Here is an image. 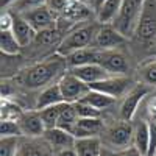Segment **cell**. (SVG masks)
<instances>
[{"instance_id": "1", "label": "cell", "mask_w": 156, "mask_h": 156, "mask_svg": "<svg viewBox=\"0 0 156 156\" xmlns=\"http://www.w3.org/2000/svg\"><path fill=\"white\" fill-rule=\"evenodd\" d=\"M95 28L92 25H84V27H80L73 31H70L62 41L58 44L56 47V53L59 56L67 58L70 53L87 47L89 44H92L94 41V36H95Z\"/></svg>"}, {"instance_id": "2", "label": "cell", "mask_w": 156, "mask_h": 156, "mask_svg": "<svg viewBox=\"0 0 156 156\" xmlns=\"http://www.w3.org/2000/svg\"><path fill=\"white\" fill-rule=\"evenodd\" d=\"M59 70H61V61H58V59L39 62L36 66L30 67L28 70H25L23 84L30 89L41 87V86L47 84Z\"/></svg>"}, {"instance_id": "3", "label": "cell", "mask_w": 156, "mask_h": 156, "mask_svg": "<svg viewBox=\"0 0 156 156\" xmlns=\"http://www.w3.org/2000/svg\"><path fill=\"white\" fill-rule=\"evenodd\" d=\"M134 30L140 41H150L156 36V0H144Z\"/></svg>"}, {"instance_id": "4", "label": "cell", "mask_w": 156, "mask_h": 156, "mask_svg": "<svg viewBox=\"0 0 156 156\" xmlns=\"http://www.w3.org/2000/svg\"><path fill=\"white\" fill-rule=\"evenodd\" d=\"M142 5H144V0H123L122 9L117 19L114 20L115 28L120 33L126 34L133 27L136 28V23L142 11Z\"/></svg>"}, {"instance_id": "5", "label": "cell", "mask_w": 156, "mask_h": 156, "mask_svg": "<svg viewBox=\"0 0 156 156\" xmlns=\"http://www.w3.org/2000/svg\"><path fill=\"white\" fill-rule=\"evenodd\" d=\"M133 137H134V126H131L129 122L122 120L120 123L112 125L106 131V142H108L106 145L117 151L131 145Z\"/></svg>"}, {"instance_id": "6", "label": "cell", "mask_w": 156, "mask_h": 156, "mask_svg": "<svg viewBox=\"0 0 156 156\" xmlns=\"http://www.w3.org/2000/svg\"><path fill=\"white\" fill-rule=\"evenodd\" d=\"M19 14L27 20L36 31L55 27V22H56V17H55L56 14L47 6V3L41 5V6H36V8H31V9H27L23 12H19Z\"/></svg>"}, {"instance_id": "7", "label": "cell", "mask_w": 156, "mask_h": 156, "mask_svg": "<svg viewBox=\"0 0 156 156\" xmlns=\"http://www.w3.org/2000/svg\"><path fill=\"white\" fill-rule=\"evenodd\" d=\"M59 87H61V92H62L64 100L69 101V103H73L76 100H80L89 90V86L84 81H81L78 76H75L70 70L66 75L61 76Z\"/></svg>"}, {"instance_id": "8", "label": "cell", "mask_w": 156, "mask_h": 156, "mask_svg": "<svg viewBox=\"0 0 156 156\" xmlns=\"http://www.w3.org/2000/svg\"><path fill=\"white\" fill-rule=\"evenodd\" d=\"M129 83L131 81H129L125 75H111L109 78H105V80L97 81V83H90L87 86H89V89L100 90L103 94H108V95L117 98V97L125 94V90L128 89Z\"/></svg>"}, {"instance_id": "9", "label": "cell", "mask_w": 156, "mask_h": 156, "mask_svg": "<svg viewBox=\"0 0 156 156\" xmlns=\"http://www.w3.org/2000/svg\"><path fill=\"white\" fill-rule=\"evenodd\" d=\"M125 42V34L120 33L117 28L108 27V25H103L95 31L92 45L98 50H111L115 48Z\"/></svg>"}, {"instance_id": "10", "label": "cell", "mask_w": 156, "mask_h": 156, "mask_svg": "<svg viewBox=\"0 0 156 156\" xmlns=\"http://www.w3.org/2000/svg\"><path fill=\"white\" fill-rule=\"evenodd\" d=\"M98 64L103 66L112 75H125L128 70V62L122 53L115 50H100Z\"/></svg>"}, {"instance_id": "11", "label": "cell", "mask_w": 156, "mask_h": 156, "mask_svg": "<svg viewBox=\"0 0 156 156\" xmlns=\"http://www.w3.org/2000/svg\"><path fill=\"white\" fill-rule=\"evenodd\" d=\"M70 72L78 76L81 81H84L86 84L90 83H97L101 81L105 78H109L112 73H109L103 66H100L98 62H90V64H83V66H75L70 67Z\"/></svg>"}, {"instance_id": "12", "label": "cell", "mask_w": 156, "mask_h": 156, "mask_svg": "<svg viewBox=\"0 0 156 156\" xmlns=\"http://www.w3.org/2000/svg\"><path fill=\"white\" fill-rule=\"evenodd\" d=\"M101 131H103V122L100 117H80L72 129V134L75 136V139L100 137Z\"/></svg>"}, {"instance_id": "13", "label": "cell", "mask_w": 156, "mask_h": 156, "mask_svg": "<svg viewBox=\"0 0 156 156\" xmlns=\"http://www.w3.org/2000/svg\"><path fill=\"white\" fill-rule=\"evenodd\" d=\"M19 125L23 136H30V137H39L44 136L45 133V125L42 122V117L39 114V111H33V112H25L19 117Z\"/></svg>"}, {"instance_id": "14", "label": "cell", "mask_w": 156, "mask_h": 156, "mask_svg": "<svg viewBox=\"0 0 156 156\" xmlns=\"http://www.w3.org/2000/svg\"><path fill=\"white\" fill-rule=\"evenodd\" d=\"M44 139H45L47 144L51 147V150H53V151L75 145V136L72 133L66 131V129L58 128V126L47 128L45 133H44Z\"/></svg>"}, {"instance_id": "15", "label": "cell", "mask_w": 156, "mask_h": 156, "mask_svg": "<svg viewBox=\"0 0 156 156\" xmlns=\"http://www.w3.org/2000/svg\"><path fill=\"white\" fill-rule=\"evenodd\" d=\"M145 95H147V89L144 86L134 87L131 92L125 97L122 106H120V119L125 120V122H131L136 111H137V106H139L140 100Z\"/></svg>"}, {"instance_id": "16", "label": "cell", "mask_w": 156, "mask_h": 156, "mask_svg": "<svg viewBox=\"0 0 156 156\" xmlns=\"http://www.w3.org/2000/svg\"><path fill=\"white\" fill-rule=\"evenodd\" d=\"M11 31L14 33L16 39L19 41V44H20L22 47L28 45L31 41H34V37H36V30H34L20 14H17V16L14 17V22H12Z\"/></svg>"}, {"instance_id": "17", "label": "cell", "mask_w": 156, "mask_h": 156, "mask_svg": "<svg viewBox=\"0 0 156 156\" xmlns=\"http://www.w3.org/2000/svg\"><path fill=\"white\" fill-rule=\"evenodd\" d=\"M62 101H66V100L62 97L59 83H56V84H51V86L45 87L39 94V97L36 100V109L41 111L47 106H53V105H58V103H62Z\"/></svg>"}, {"instance_id": "18", "label": "cell", "mask_w": 156, "mask_h": 156, "mask_svg": "<svg viewBox=\"0 0 156 156\" xmlns=\"http://www.w3.org/2000/svg\"><path fill=\"white\" fill-rule=\"evenodd\" d=\"M98 56H100V50L95 48V47H84V48H80L70 53L67 56V62L70 67H75V66H83V64H90V62H98Z\"/></svg>"}, {"instance_id": "19", "label": "cell", "mask_w": 156, "mask_h": 156, "mask_svg": "<svg viewBox=\"0 0 156 156\" xmlns=\"http://www.w3.org/2000/svg\"><path fill=\"white\" fill-rule=\"evenodd\" d=\"M122 5H123V0H106L97 11V20L101 25H108L114 22L122 9Z\"/></svg>"}, {"instance_id": "20", "label": "cell", "mask_w": 156, "mask_h": 156, "mask_svg": "<svg viewBox=\"0 0 156 156\" xmlns=\"http://www.w3.org/2000/svg\"><path fill=\"white\" fill-rule=\"evenodd\" d=\"M73 147L78 156H100L103 144L100 137H83V139H75Z\"/></svg>"}, {"instance_id": "21", "label": "cell", "mask_w": 156, "mask_h": 156, "mask_svg": "<svg viewBox=\"0 0 156 156\" xmlns=\"http://www.w3.org/2000/svg\"><path fill=\"white\" fill-rule=\"evenodd\" d=\"M134 147L140 151L142 156H148V148H150V125L144 120H140L134 126Z\"/></svg>"}, {"instance_id": "22", "label": "cell", "mask_w": 156, "mask_h": 156, "mask_svg": "<svg viewBox=\"0 0 156 156\" xmlns=\"http://www.w3.org/2000/svg\"><path fill=\"white\" fill-rule=\"evenodd\" d=\"M78 119H80V117H78V114H76V109L73 106V103L64 101L62 109H61L59 117H58V122H56V126L72 133V129H73L75 123L78 122Z\"/></svg>"}, {"instance_id": "23", "label": "cell", "mask_w": 156, "mask_h": 156, "mask_svg": "<svg viewBox=\"0 0 156 156\" xmlns=\"http://www.w3.org/2000/svg\"><path fill=\"white\" fill-rule=\"evenodd\" d=\"M80 100L89 103L90 106H94L98 111H103V109L109 108L112 103L115 101L114 97H111L108 94H103V92H100V90H94V89H89Z\"/></svg>"}, {"instance_id": "24", "label": "cell", "mask_w": 156, "mask_h": 156, "mask_svg": "<svg viewBox=\"0 0 156 156\" xmlns=\"http://www.w3.org/2000/svg\"><path fill=\"white\" fill-rule=\"evenodd\" d=\"M22 45L19 44V41L16 39L14 33L11 30L2 31L0 33V50L5 55H17L20 51Z\"/></svg>"}, {"instance_id": "25", "label": "cell", "mask_w": 156, "mask_h": 156, "mask_svg": "<svg viewBox=\"0 0 156 156\" xmlns=\"http://www.w3.org/2000/svg\"><path fill=\"white\" fill-rule=\"evenodd\" d=\"M62 16L66 19H69L70 22H80V20H84L90 16V9L83 2H80V0H73L72 5L67 8V11Z\"/></svg>"}, {"instance_id": "26", "label": "cell", "mask_w": 156, "mask_h": 156, "mask_svg": "<svg viewBox=\"0 0 156 156\" xmlns=\"http://www.w3.org/2000/svg\"><path fill=\"white\" fill-rule=\"evenodd\" d=\"M34 41L41 45H53V44H59L61 39V31L55 27H50L41 31H36V37Z\"/></svg>"}, {"instance_id": "27", "label": "cell", "mask_w": 156, "mask_h": 156, "mask_svg": "<svg viewBox=\"0 0 156 156\" xmlns=\"http://www.w3.org/2000/svg\"><path fill=\"white\" fill-rule=\"evenodd\" d=\"M62 105H64V101L62 103H58V105H53V106H47V108L39 111L45 128H55L56 126V122H58L59 112L62 109Z\"/></svg>"}, {"instance_id": "28", "label": "cell", "mask_w": 156, "mask_h": 156, "mask_svg": "<svg viewBox=\"0 0 156 156\" xmlns=\"http://www.w3.org/2000/svg\"><path fill=\"white\" fill-rule=\"evenodd\" d=\"M0 134L2 137H19L23 136L19 120H12L9 117H2V125H0Z\"/></svg>"}, {"instance_id": "29", "label": "cell", "mask_w": 156, "mask_h": 156, "mask_svg": "<svg viewBox=\"0 0 156 156\" xmlns=\"http://www.w3.org/2000/svg\"><path fill=\"white\" fill-rule=\"evenodd\" d=\"M19 153V142L17 137H2L0 142V156H17Z\"/></svg>"}, {"instance_id": "30", "label": "cell", "mask_w": 156, "mask_h": 156, "mask_svg": "<svg viewBox=\"0 0 156 156\" xmlns=\"http://www.w3.org/2000/svg\"><path fill=\"white\" fill-rule=\"evenodd\" d=\"M73 106L76 109L78 117H100V111L95 109L94 106H90L89 103L83 101V100L73 101Z\"/></svg>"}, {"instance_id": "31", "label": "cell", "mask_w": 156, "mask_h": 156, "mask_svg": "<svg viewBox=\"0 0 156 156\" xmlns=\"http://www.w3.org/2000/svg\"><path fill=\"white\" fill-rule=\"evenodd\" d=\"M140 75L144 83L150 86H156V61H150L140 67Z\"/></svg>"}, {"instance_id": "32", "label": "cell", "mask_w": 156, "mask_h": 156, "mask_svg": "<svg viewBox=\"0 0 156 156\" xmlns=\"http://www.w3.org/2000/svg\"><path fill=\"white\" fill-rule=\"evenodd\" d=\"M73 0H47V6L55 12V14H64L67 8L72 5Z\"/></svg>"}, {"instance_id": "33", "label": "cell", "mask_w": 156, "mask_h": 156, "mask_svg": "<svg viewBox=\"0 0 156 156\" xmlns=\"http://www.w3.org/2000/svg\"><path fill=\"white\" fill-rule=\"evenodd\" d=\"M17 156H48V154L37 145H23L22 148H19Z\"/></svg>"}, {"instance_id": "34", "label": "cell", "mask_w": 156, "mask_h": 156, "mask_svg": "<svg viewBox=\"0 0 156 156\" xmlns=\"http://www.w3.org/2000/svg\"><path fill=\"white\" fill-rule=\"evenodd\" d=\"M45 3H47V0H17L14 5L19 8V12H23L27 9L41 6V5H45Z\"/></svg>"}, {"instance_id": "35", "label": "cell", "mask_w": 156, "mask_h": 156, "mask_svg": "<svg viewBox=\"0 0 156 156\" xmlns=\"http://www.w3.org/2000/svg\"><path fill=\"white\" fill-rule=\"evenodd\" d=\"M150 148H148V156L156 154V120H151L150 123Z\"/></svg>"}, {"instance_id": "36", "label": "cell", "mask_w": 156, "mask_h": 156, "mask_svg": "<svg viewBox=\"0 0 156 156\" xmlns=\"http://www.w3.org/2000/svg\"><path fill=\"white\" fill-rule=\"evenodd\" d=\"M12 22H14V16H11L9 12H2V17H0V30L2 31L11 30Z\"/></svg>"}, {"instance_id": "37", "label": "cell", "mask_w": 156, "mask_h": 156, "mask_svg": "<svg viewBox=\"0 0 156 156\" xmlns=\"http://www.w3.org/2000/svg\"><path fill=\"white\" fill-rule=\"evenodd\" d=\"M115 153H117V156H142L140 151H139L134 145H129V147H126V148L117 150Z\"/></svg>"}, {"instance_id": "38", "label": "cell", "mask_w": 156, "mask_h": 156, "mask_svg": "<svg viewBox=\"0 0 156 156\" xmlns=\"http://www.w3.org/2000/svg\"><path fill=\"white\" fill-rule=\"evenodd\" d=\"M51 156H78L75 147H67V148H62V150H56L51 153Z\"/></svg>"}, {"instance_id": "39", "label": "cell", "mask_w": 156, "mask_h": 156, "mask_svg": "<svg viewBox=\"0 0 156 156\" xmlns=\"http://www.w3.org/2000/svg\"><path fill=\"white\" fill-rule=\"evenodd\" d=\"M100 156H117V153H115V150H112L111 147L103 145V147H101V153H100Z\"/></svg>"}, {"instance_id": "40", "label": "cell", "mask_w": 156, "mask_h": 156, "mask_svg": "<svg viewBox=\"0 0 156 156\" xmlns=\"http://www.w3.org/2000/svg\"><path fill=\"white\" fill-rule=\"evenodd\" d=\"M16 2L17 0H0V5H2V9H3V8H8L11 5H14Z\"/></svg>"}, {"instance_id": "41", "label": "cell", "mask_w": 156, "mask_h": 156, "mask_svg": "<svg viewBox=\"0 0 156 156\" xmlns=\"http://www.w3.org/2000/svg\"><path fill=\"white\" fill-rule=\"evenodd\" d=\"M150 112H151V115H154L156 117V98H153L151 101H150Z\"/></svg>"}, {"instance_id": "42", "label": "cell", "mask_w": 156, "mask_h": 156, "mask_svg": "<svg viewBox=\"0 0 156 156\" xmlns=\"http://www.w3.org/2000/svg\"><path fill=\"white\" fill-rule=\"evenodd\" d=\"M106 2V0H92V5H94V9L95 11H98V8L103 5V3H105Z\"/></svg>"}, {"instance_id": "43", "label": "cell", "mask_w": 156, "mask_h": 156, "mask_svg": "<svg viewBox=\"0 0 156 156\" xmlns=\"http://www.w3.org/2000/svg\"><path fill=\"white\" fill-rule=\"evenodd\" d=\"M154 156H156V154H154Z\"/></svg>"}]
</instances>
